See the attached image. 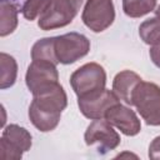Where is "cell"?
<instances>
[{
  "instance_id": "9a60e30c",
  "label": "cell",
  "mask_w": 160,
  "mask_h": 160,
  "mask_svg": "<svg viewBox=\"0 0 160 160\" xmlns=\"http://www.w3.org/2000/svg\"><path fill=\"white\" fill-rule=\"evenodd\" d=\"M55 36L52 38H42L38 40L31 48V60H45L59 64L58 58L55 55Z\"/></svg>"
},
{
  "instance_id": "8fae6325",
  "label": "cell",
  "mask_w": 160,
  "mask_h": 160,
  "mask_svg": "<svg viewBox=\"0 0 160 160\" xmlns=\"http://www.w3.org/2000/svg\"><path fill=\"white\" fill-rule=\"evenodd\" d=\"M105 119L126 136H135L141 131V122L135 111L120 102L106 111Z\"/></svg>"
},
{
  "instance_id": "6da1fadb",
  "label": "cell",
  "mask_w": 160,
  "mask_h": 160,
  "mask_svg": "<svg viewBox=\"0 0 160 160\" xmlns=\"http://www.w3.org/2000/svg\"><path fill=\"white\" fill-rule=\"evenodd\" d=\"M66 106L68 95L59 82L54 88L34 95L29 106V119L39 131L49 132L58 126Z\"/></svg>"
},
{
  "instance_id": "d6986e66",
  "label": "cell",
  "mask_w": 160,
  "mask_h": 160,
  "mask_svg": "<svg viewBox=\"0 0 160 160\" xmlns=\"http://www.w3.org/2000/svg\"><path fill=\"white\" fill-rule=\"evenodd\" d=\"M148 156L152 160H160V135L151 140L149 145Z\"/></svg>"
},
{
  "instance_id": "ac0fdd59",
  "label": "cell",
  "mask_w": 160,
  "mask_h": 160,
  "mask_svg": "<svg viewBox=\"0 0 160 160\" xmlns=\"http://www.w3.org/2000/svg\"><path fill=\"white\" fill-rule=\"evenodd\" d=\"M49 4L50 0H25L21 6V14L26 20L32 21L42 14Z\"/></svg>"
},
{
  "instance_id": "5bb4252c",
  "label": "cell",
  "mask_w": 160,
  "mask_h": 160,
  "mask_svg": "<svg viewBox=\"0 0 160 160\" xmlns=\"http://www.w3.org/2000/svg\"><path fill=\"white\" fill-rule=\"evenodd\" d=\"M0 68H1V75H0V89L5 90L8 88H11L18 76V64L14 56L1 52L0 54Z\"/></svg>"
},
{
  "instance_id": "9c48e42d",
  "label": "cell",
  "mask_w": 160,
  "mask_h": 160,
  "mask_svg": "<svg viewBox=\"0 0 160 160\" xmlns=\"http://www.w3.org/2000/svg\"><path fill=\"white\" fill-rule=\"evenodd\" d=\"M84 140L88 146L96 145L98 151L101 155L116 149L120 145V135L111 126V124L105 119L92 120L85 130Z\"/></svg>"
},
{
  "instance_id": "5b68a950",
  "label": "cell",
  "mask_w": 160,
  "mask_h": 160,
  "mask_svg": "<svg viewBox=\"0 0 160 160\" xmlns=\"http://www.w3.org/2000/svg\"><path fill=\"white\" fill-rule=\"evenodd\" d=\"M31 134L18 124L4 126L0 139V156L6 160H20L31 148Z\"/></svg>"
},
{
  "instance_id": "3957f363",
  "label": "cell",
  "mask_w": 160,
  "mask_h": 160,
  "mask_svg": "<svg viewBox=\"0 0 160 160\" xmlns=\"http://www.w3.org/2000/svg\"><path fill=\"white\" fill-rule=\"evenodd\" d=\"M84 0H50L48 8L38 18V26L44 30L60 29L69 25L78 15Z\"/></svg>"
},
{
  "instance_id": "7c38bea8",
  "label": "cell",
  "mask_w": 160,
  "mask_h": 160,
  "mask_svg": "<svg viewBox=\"0 0 160 160\" xmlns=\"http://www.w3.org/2000/svg\"><path fill=\"white\" fill-rule=\"evenodd\" d=\"M141 81H142V79L135 71L122 70V71L118 72L112 80V91L126 105L132 106V100H131L132 91L138 86V84Z\"/></svg>"
},
{
  "instance_id": "8992f818",
  "label": "cell",
  "mask_w": 160,
  "mask_h": 160,
  "mask_svg": "<svg viewBox=\"0 0 160 160\" xmlns=\"http://www.w3.org/2000/svg\"><path fill=\"white\" fill-rule=\"evenodd\" d=\"M54 46L59 64L70 65L89 54L90 40L80 32L71 31L55 36Z\"/></svg>"
},
{
  "instance_id": "e0dca14e",
  "label": "cell",
  "mask_w": 160,
  "mask_h": 160,
  "mask_svg": "<svg viewBox=\"0 0 160 160\" xmlns=\"http://www.w3.org/2000/svg\"><path fill=\"white\" fill-rule=\"evenodd\" d=\"M139 36L146 45H155L160 42V19L150 18L142 21L139 26Z\"/></svg>"
},
{
  "instance_id": "277c9868",
  "label": "cell",
  "mask_w": 160,
  "mask_h": 160,
  "mask_svg": "<svg viewBox=\"0 0 160 160\" xmlns=\"http://www.w3.org/2000/svg\"><path fill=\"white\" fill-rule=\"evenodd\" d=\"M70 85L78 98L105 89L106 72L98 62H88L76 69L70 76Z\"/></svg>"
},
{
  "instance_id": "7402d4cb",
  "label": "cell",
  "mask_w": 160,
  "mask_h": 160,
  "mask_svg": "<svg viewBox=\"0 0 160 160\" xmlns=\"http://www.w3.org/2000/svg\"><path fill=\"white\" fill-rule=\"evenodd\" d=\"M10 1H11V2H14V4L16 5V4H19V2H20L21 0H10Z\"/></svg>"
},
{
  "instance_id": "44dd1931",
  "label": "cell",
  "mask_w": 160,
  "mask_h": 160,
  "mask_svg": "<svg viewBox=\"0 0 160 160\" xmlns=\"http://www.w3.org/2000/svg\"><path fill=\"white\" fill-rule=\"evenodd\" d=\"M154 11H155V15H156V18H159V19H160V5H159V6H158V8H156Z\"/></svg>"
},
{
  "instance_id": "7a4b0ae2",
  "label": "cell",
  "mask_w": 160,
  "mask_h": 160,
  "mask_svg": "<svg viewBox=\"0 0 160 160\" xmlns=\"http://www.w3.org/2000/svg\"><path fill=\"white\" fill-rule=\"evenodd\" d=\"M132 106L150 126H160V86L155 82L141 81L132 91Z\"/></svg>"
},
{
  "instance_id": "30bf717a",
  "label": "cell",
  "mask_w": 160,
  "mask_h": 160,
  "mask_svg": "<svg viewBox=\"0 0 160 160\" xmlns=\"http://www.w3.org/2000/svg\"><path fill=\"white\" fill-rule=\"evenodd\" d=\"M119 96L109 89H102L96 92L89 94L82 98H78V106L80 112L91 120L104 119L106 111L115 104H119Z\"/></svg>"
},
{
  "instance_id": "4fadbf2b",
  "label": "cell",
  "mask_w": 160,
  "mask_h": 160,
  "mask_svg": "<svg viewBox=\"0 0 160 160\" xmlns=\"http://www.w3.org/2000/svg\"><path fill=\"white\" fill-rule=\"evenodd\" d=\"M18 26V5L10 0H0V36H8Z\"/></svg>"
},
{
  "instance_id": "2e32d148",
  "label": "cell",
  "mask_w": 160,
  "mask_h": 160,
  "mask_svg": "<svg viewBox=\"0 0 160 160\" xmlns=\"http://www.w3.org/2000/svg\"><path fill=\"white\" fill-rule=\"evenodd\" d=\"M156 0H122V11L129 18H141L154 11Z\"/></svg>"
},
{
  "instance_id": "ba28073f",
  "label": "cell",
  "mask_w": 160,
  "mask_h": 160,
  "mask_svg": "<svg viewBox=\"0 0 160 160\" xmlns=\"http://www.w3.org/2000/svg\"><path fill=\"white\" fill-rule=\"evenodd\" d=\"M81 20L84 25L94 32L106 30L115 20L112 0H86L81 12Z\"/></svg>"
},
{
  "instance_id": "52a82bcc",
  "label": "cell",
  "mask_w": 160,
  "mask_h": 160,
  "mask_svg": "<svg viewBox=\"0 0 160 160\" xmlns=\"http://www.w3.org/2000/svg\"><path fill=\"white\" fill-rule=\"evenodd\" d=\"M25 82L32 96L54 88L59 84V71L56 65L45 60H32L28 66Z\"/></svg>"
},
{
  "instance_id": "ffe728a7",
  "label": "cell",
  "mask_w": 160,
  "mask_h": 160,
  "mask_svg": "<svg viewBox=\"0 0 160 160\" xmlns=\"http://www.w3.org/2000/svg\"><path fill=\"white\" fill-rule=\"evenodd\" d=\"M149 55H150V59L154 62V65L160 69V42L150 46Z\"/></svg>"
}]
</instances>
